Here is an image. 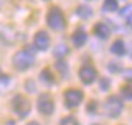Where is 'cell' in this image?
Returning <instances> with one entry per match:
<instances>
[{"label": "cell", "mask_w": 132, "mask_h": 125, "mask_svg": "<svg viewBox=\"0 0 132 125\" xmlns=\"http://www.w3.org/2000/svg\"><path fill=\"white\" fill-rule=\"evenodd\" d=\"M103 9L107 11H115L118 9V2L117 0H105Z\"/></svg>", "instance_id": "14"}, {"label": "cell", "mask_w": 132, "mask_h": 125, "mask_svg": "<svg viewBox=\"0 0 132 125\" xmlns=\"http://www.w3.org/2000/svg\"><path fill=\"white\" fill-rule=\"evenodd\" d=\"M105 112L108 117L111 118H117L121 115L122 112V108H124V103L121 101V98L118 97V96H110L108 98H107L105 101Z\"/></svg>", "instance_id": "3"}, {"label": "cell", "mask_w": 132, "mask_h": 125, "mask_svg": "<svg viewBox=\"0 0 132 125\" xmlns=\"http://www.w3.org/2000/svg\"><path fill=\"white\" fill-rule=\"evenodd\" d=\"M13 110L18 117L24 118V117H27L28 112H30L31 104L26 97H23V96H15L13 98Z\"/></svg>", "instance_id": "4"}, {"label": "cell", "mask_w": 132, "mask_h": 125, "mask_svg": "<svg viewBox=\"0 0 132 125\" xmlns=\"http://www.w3.org/2000/svg\"><path fill=\"white\" fill-rule=\"evenodd\" d=\"M93 31H94V34H96L98 38H101V39H107L110 37V28L104 23H97L96 26H94Z\"/></svg>", "instance_id": "10"}, {"label": "cell", "mask_w": 132, "mask_h": 125, "mask_svg": "<svg viewBox=\"0 0 132 125\" xmlns=\"http://www.w3.org/2000/svg\"><path fill=\"white\" fill-rule=\"evenodd\" d=\"M41 79H42L45 83L52 84L53 83V74L51 73L49 69H45V70H42V73H41Z\"/></svg>", "instance_id": "15"}, {"label": "cell", "mask_w": 132, "mask_h": 125, "mask_svg": "<svg viewBox=\"0 0 132 125\" xmlns=\"http://www.w3.org/2000/svg\"><path fill=\"white\" fill-rule=\"evenodd\" d=\"M46 23H48V26L55 31L63 30L65 24H66L63 14H62V11L59 10L58 7H52L51 10H49L48 15H46Z\"/></svg>", "instance_id": "2"}, {"label": "cell", "mask_w": 132, "mask_h": 125, "mask_svg": "<svg viewBox=\"0 0 132 125\" xmlns=\"http://www.w3.org/2000/svg\"><path fill=\"white\" fill-rule=\"evenodd\" d=\"M34 45L37 46V49L39 51H46L49 46V37L45 31H39L34 37Z\"/></svg>", "instance_id": "8"}, {"label": "cell", "mask_w": 132, "mask_h": 125, "mask_svg": "<svg viewBox=\"0 0 132 125\" xmlns=\"http://www.w3.org/2000/svg\"><path fill=\"white\" fill-rule=\"evenodd\" d=\"M128 26L132 28V14L129 15V17H128Z\"/></svg>", "instance_id": "23"}, {"label": "cell", "mask_w": 132, "mask_h": 125, "mask_svg": "<svg viewBox=\"0 0 132 125\" xmlns=\"http://www.w3.org/2000/svg\"><path fill=\"white\" fill-rule=\"evenodd\" d=\"M111 52L114 55H118V56H122L125 54V44L122 39H117L111 46Z\"/></svg>", "instance_id": "11"}, {"label": "cell", "mask_w": 132, "mask_h": 125, "mask_svg": "<svg viewBox=\"0 0 132 125\" xmlns=\"http://www.w3.org/2000/svg\"><path fill=\"white\" fill-rule=\"evenodd\" d=\"M79 76L84 84H92L97 77V70L93 66H83L79 72Z\"/></svg>", "instance_id": "7"}, {"label": "cell", "mask_w": 132, "mask_h": 125, "mask_svg": "<svg viewBox=\"0 0 132 125\" xmlns=\"http://www.w3.org/2000/svg\"><path fill=\"white\" fill-rule=\"evenodd\" d=\"M83 100V93L80 90L76 89H70V90H66L65 91V103L69 108H75L81 103Z\"/></svg>", "instance_id": "6"}, {"label": "cell", "mask_w": 132, "mask_h": 125, "mask_svg": "<svg viewBox=\"0 0 132 125\" xmlns=\"http://www.w3.org/2000/svg\"><path fill=\"white\" fill-rule=\"evenodd\" d=\"M93 125H100V124H93Z\"/></svg>", "instance_id": "26"}, {"label": "cell", "mask_w": 132, "mask_h": 125, "mask_svg": "<svg viewBox=\"0 0 132 125\" xmlns=\"http://www.w3.org/2000/svg\"><path fill=\"white\" fill-rule=\"evenodd\" d=\"M27 125H39L38 122H30V124H27Z\"/></svg>", "instance_id": "25"}, {"label": "cell", "mask_w": 132, "mask_h": 125, "mask_svg": "<svg viewBox=\"0 0 132 125\" xmlns=\"http://www.w3.org/2000/svg\"><path fill=\"white\" fill-rule=\"evenodd\" d=\"M6 125H15V122H14V121H7Z\"/></svg>", "instance_id": "24"}, {"label": "cell", "mask_w": 132, "mask_h": 125, "mask_svg": "<svg viewBox=\"0 0 132 125\" xmlns=\"http://www.w3.org/2000/svg\"><path fill=\"white\" fill-rule=\"evenodd\" d=\"M124 77L125 80H128V82H132V69H127L124 72Z\"/></svg>", "instance_id": "21"}, {"label": "cell", "mask_w": 132, "mask_h": 125, "mask_svg": "<svg viewBox=\"0 0 132 125\" xmlns=\"http://www.w3.org/2000/svg\"><path fill=\"white\" fill-rule=\"evenodd\" d=\"M119 68H121V65H119V63H110V70L114 72V73H117V72L121 70Z\"/></svg>", "instance_id": "20"}, {"label": "cell", "mask_w": 132, "mask_h": 125, "mask_svg": "<svg viewBox=\"0 0 132 125\" xmlns=\"http://www.w3.org/2000/svg\"><path fill=\"white\" fill-rule=\"evenodd\" d=\"M100 87H101L103 90H107L110 87V82H108V79H103L101 82H100Z\"/></svg>", "instance_id": "22"}, {"label": "cell", "mask_w": 132, "mask_h": 125, "mask_svg": "<svg viewBox=\"0 0 132 125\" xmlns=\"http://www.w3.org/2000/svg\"><path fill=\"white\" fill-rule=\"evenodd\" d=\"M34 62H35V58H34V55L31 54L28 49H21V51H18L13 58V65L18 70L30 69L34 65Z\"/></svg>", "instance_id": "1"}, {"label": "cell", "mask_w": 132, "mask_h": 125, "mask_svg": "<svg viewBox=\"0 0 132 125\" xmlns=\"http://www.w3.org/2000/svg\"><path fill=\"white\" fill-rule=\"evenodd\" d=\"M122 94L127 100H132V87L131 86H125L122 87Z\"/></svg>", "instance_id": "18"}, {"label": "cell", "mask_w": 132, "mask_h": 125, "mask_svg": "<svg viewBox=\"0 0 132 125\" xmlns=\"http://www.w3.org/2000/svg\"><path fill=\"white\" fill-rule=\"evenodd\" d=\"M56 68H58V70L61 72L62 74H66V73H68V65H66L63 61L56 62Z\"/></svg>", "instance_id": "17"}, {"label": "cell", "mask_w": 132, "mask_h": 125, "mask_svg": "<svg viewBox=\"0 0 132 125\" xmlns=\"http://www.w3.org/2000/svg\"><path fill=\"white\" fill-rule=\"evenodd\" d=\"M38 111L44 115H51L53 110H55V105H53V100L51 98L49 94H41L38 98Z\"/></svg>", "instance_id": "5"}, {"label": "cell", "mask_w": 132, "mask_h": 125, "mask_svg": "<svg viewBox=\"0 0 132 125\" xmlns=\"http://www.w3.org/2000/svg\"><path fill=\"white\" fill-rule=\"evenodd\" d=\"M68 52H69V48L65 45V44H61V45H58V46L55 48L53 55H55L58 59H62V58H65V56L68 55Z\"/></svg>", "instance_id": "13"}, {"label": "cell", "mask_w": 132, "mask_h": 125, "mask_svg": "<svg viewBox=\"0 0 132 125\" xmlns=\"http://www.w3.org/2000/svg\"><path fill=\"white\" fill-rule=\"evenodd\" d=\"M61 125H79V122L75 117H66L61 121Z\"/></svg>", "instance_id": "16"}, {"label": "cell", "mask_w": 132, "mask_h": 125, "mask_svg": "<svg viewBox=\"0 0 132 125\" xmlns=\"http://www.w3.org/2000/svg\"><path fill=\"white\" fill-rule=\"evenodd\" d=\"M131 11H132V4H128V6H125V7L121 10V15H128Z\"/></svg>", "instance_id": "19"}, {"label": "cell", "mask_w": 132, "mask_h": 125, "mask_svg": "<svg viewBox=\"0 0 132 125\" xmlns=\"http://www.w3.org/2000/svg\"><path fill=\"white\" fill-rule=\"evenodd\" d=\"M76 13L80 18H90L93 15V10L89 7V6H79L77 10H76Z\"/></svg>", "instance_id": "12"}, {"label": "cell", "mask_w": 132, "mask_h": 125, "mask_svg": "<svg viewBox=\"0 0 132 125\" xmlns=\"http://www.w3.org/2000/svg\"><path fill=\"white\" fill-rule=\"evenodd\" d=\"M87 41V34L84 32V30H76L73 32V35H72V42H73V45L76 46V48H80V46H83L84 44Z\"/></svg>", "instance_id": "9"}]
</instances>
